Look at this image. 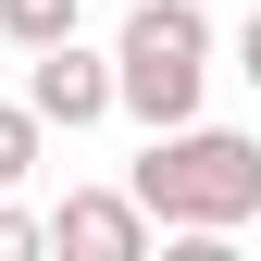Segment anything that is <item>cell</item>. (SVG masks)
Masks as SVG:
<instances>
[{"label": "cell", "instance_id": "2", "mask_svg": "<svg viewBox=\"0 0 261 261\" xmlns=\"http://www.w3.org/2000/svg\"><path fill=\"white\" fill-rule=\"evenodd\" d=\"M199 87H212V13H199V0H137L124 38H112V112L187 124Z\"/></svg>", "mask_w": 261, "mask_h": 261}, {"label": "cell", "instance_id": "7", "mask_svg": "<svg viewBox=\"0 0 261 261\" xmlns=\"http://www.w3.org/2000/svg\"><path fill=\"white\" fill-rule=\"evenodd\" d=\"M38 249H50V224H38V212H13V187H0V261H38Z\"/></svg>", "mask_w": 261, "mask_h": 261}, {"label": "cell", "instance_id": "5", "mask_svg": "<svg viewBox=\"0 0 261 261\" xmlns=\"http://www.w3.org/2000/svg\"><path fill=\"white\" fill-rule=\"evenodd\" d=\"M87 25V0H0V38L13 50H50V38H75Z\"/></svg>", "mask_w": 261, "mask_h": 261}, {"label": "cell", "instance_id": "3", "mask_svg": "<svg viewBox=\"0 0 261 261\" xmlns=\"http://www.w3.org/2000/svg\"><path fill=\"white\" fill-rule=\"evenodd\" d=\"M25 112L38 124H100L112 112V50H75V38H50V50H25Z\"/></svg>", "mask_w": 261, "mask_h": 261}, {"label": "cell", "instance_id": "8", "mask_svg": "<svg viewBox=\"0 0 261 261\" xmlns=\"http://www.w3.org/2000/svg\"><path fill=\"white\" fill-rule=\"evenodd\" d=\"M237 75L261 87V0H249V25H237Z\"/></svg>", "mask_w": 261, "mask_h": 261}, {"label": "cell", "instance_id": "1", "mask_svg": "<svg viewBox=\"0 0 261 261\" xmlns=\"http://www.w3.org/2000/svg\"><path fill=\"white\" fill-rule=\"evenodd\" d=\"M137 212L162 224V237H237V224L261 212V137H237V124H149L137 149Z\"/></svg>", "mask_w": 261, "mask_h": 261}, {"label": "cell", "instance_id": "4", "mask_svg": "<svg viewBox=\"0 0 261 261\" xmlns=\"http://www.w3.org/2000/svg\"><path fill=\"white\" fill-rule=\"evenodd\" d=\"M149 237L162 224L137 212V187H75V199L50 212V249L62 261H149Z\"/></svg>", "mask_w": 261, "mask_h": 261}, {"label": "cell", "instance_id": "6", "mask_svg": "<svg viewBox=\"0 0 261 261\" xmlns=\"http://www.w3.org/2000/svg\"><path fill=\"white\" fill-rule=\"evenodd\" d=\"M38 137H50L38 112H25V100H0V187H25V174H38Z\"/></svg>", "mask_w": 261, "mask_h": 261}]
</instances>
